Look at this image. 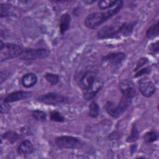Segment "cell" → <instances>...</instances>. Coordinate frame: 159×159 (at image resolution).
<instances>
[{
	"instance_id": "6da1fadb",
	"label": "cell",
	"mask_w": 159,
	"mask_h": 159,
	"mask_svg": "<svg viewBox=\"0 0 159 159\" xmlns=\"http://www.w3.org/2000/svg\"><path fill=\"white\" fill-rule=\"evenodd\" d=\"M137 22L134 21L129 23H122L120 25H106L101 28L97 32V37L99 39H107L113 38H120L121 37H128L133 32Z\"/></svg>"
},
{
	"instance_id": "7a4b0ae2",
	"label": "cell",
	"mask_w": 159,
	"mask_h": 159,
	"mask_svg": "<svg viewBox=\"0 0 159 159\" xmlns=\"http://www.w3.org/2000/svg\"><path fill=\"white\" fill-rule=\"evenodd\" d=\"M123 5L122 1H118L116 6L106 12H96L89 14L84 20L85 25L91 29H95L102 24L104 22L111 19L117 14Z\"/></svg>"
},
{
	"instance_id": "3957f363",
	"label": "cell",
	"mask_w": 159,
	"mask_h": 159,
	"mask_svg": "<svg viewBox=\"0 0 159 159\" xmlns=\"http://www.w3.org/2000/svg\"><path fill=\"white\" fill-rule=\"evenodd\" d=\"M132 99L122 96L120 101L116 104L112 101H108L105 104V109L107 114L113 118L120 116L130 106Z\"/></svg>"
},
{
	"instance_id": "277c9868",
	"label": "cell",
	"mask_w": 159,
	"mask_h": 159,
	"mask_svg": "<svg viewBox=\"0 0 159 159\" xmlns=\"http://www.w3.org/2000/svg\"><path fill=\"white\" fill-rule=\"evenodd\" d=\"M24 50V48L19 45L9 43H4L1 40L0 60L3 61L9 59L19 57Z\"/></svg>"
},
{
	"instance_id": "5b68a950",
	"label": "cell",
	"mask_w": 159,
	"mask_h": 159,
	"mask_svg": "<svg viewBox=\"0 0 159 159\" xmlns=\"http://www.w3.org/2000/svg\"><path fill=\"white\" fill-rule=\"evenodd\" d=\"M36 100L39 102L47 105L58 106L67 103L68 98L66 96L58 93H48L37 96Z\"/></svg>"
},
{
	"instance_id": "8992f818",
	"label": "cell",
	"mask_w": 159,
	"mask_h": 159,
	"mask_svg": "<svg viewBox=\"0 0 159 159\" xmlns=\"http://www.w3.org/2000/svg\"><path fill=\"white\" fill-rule=\"evenodd\" d=\"M55 144L61 149H75L80 148L82 146L83 143L81 140L77 137L63 135L56 138Z\"/></svg>"
},
{
	"instance_id": "52a82bcc",
	"label": "cell",
	"mask_w": 159,
	"mask_h": 159,
	"mask_svg": "<svg viewBox=\"0 0 159 159\" xmlns=\"http://www.w3.org/2000/svg\"><path fill=\"white\" fill-rule=\"evenodd\" d=\"M50 54V52L45 48L24 49L19 58L24 60H34L47 58Z\"/></svg>"
},
{
	"instance_id": "ba28073f",
	"label": "cell",
	"mask_w": 159,
	"mask_h": 159,
	"mask_svg": "<svg viewBox=\"0 0 159 159\" xmlns=\"http://www.w3.org/2000/svg\"><path fill=\"white\" fill-rule=\"evenodd\" d=\"M126 55L123 52L110 53L104 56L101 60V65L105 68H114L121 64Z\"/></svg>"
},
{
	"instance_id": "9c48e42d",
	"label": "cell",
	"mask_w": 159,
	"mask_h": 159,
	"mask_svg": "<svg viewBox=\"0 0 159 159\" xmlns=\"http://www.w3.org/2000/svg\"><path fill=\"white\" fill-rule=\"evenodd\" d=\"M119 89L122 96L132 99L136 95V90L132 81L128 80H123L119 83Z\"/></svg>"
},
{
	"instance_id": "30bf717a",
	"label": "cell",
	"mask_w": 159,
	"mask_h": 159,
	"mask_svg": "<svg viewBox=\"0 0 159 159\" xmlns=\"http://www.w3.org/2000/svg\"><path fill=\"white\" fill-rule=\"evenodd\" d=\"M96 76L97 74L94 71H86L78 82L80 88L83 91L86 90L94 82L96 79Z\"/></svg>"
},
{
	"instance_id": "8fae6325",
	"label": "cell",
	"mask_w": 159,
	"mask_h": 159,
	"mask_svg": "<svg viewBox=\"0 0 159 159\" xmlns=\"http://www.w3.org/2000/svg\"><path fill=\"white\" fill-rule=\"evenodd\" d=\"M103 86V81L101 79H96L94 82L84 91L83 98L85 100L92 99Z\"/></svg>"
},
{
	"instance_id": "7c38bea8",
	"label": "cell",
	"mask_w": 159,
	"mask_h": 159,
	"mask_svg": "<svg viewBox=\"0 0 159 159\" xmlns=\"http://www.w3.org/2000/svg\"><path fill=\"white\" fill-rule=\"evenodd\" d=\"M32 95V93L25 91H17L8 94L4 99V101L7 103L17 102L19 101L26 99Z\"/></svg>"
},
{
	"instance_id": "4fadbf2b",
	"label": "cell",
	"mask_w": 159,
	"mask_h": 159,
	"mask_svg": "<svg viewBox=\"0 0 159 159\" xmlns=\"http://www.w3.org/2000/svg\"><path fill=\"white\" fill-rule=\"evenodd\" d=\"M139 89L143 96L149 98L155 92L156 87L153 82L150 81H143L140 83Z\"/></svg>"
},
{
	"instance_id": "5bb4252c",
	"label": "cell",
	"mask_w": 159,
	"mask_h": 159,
	"mask_svg": "<svg viewBox=\"0 0 159 159\" xmlns=\"http://www.w3.org/2000/svg\"><path fill=\"white\" fill-rule=\"evenodd\" d=\"M33 145L29 140H23L17 148V152L22 156H27L31 154L33 152Z\"/></svg>"
},
{
	"instance_id": "9a60e30c",
	"label": "cell",
	"mask_w": 159,
	"mask_h": 159,
	"mask_svg": "<svg viewBox=\"0 0 159 159\" xmlns=\"http://www.w3.org/2000/svg\"><path fill=\"white\" fill-rule=\"evenodd\" d=\"M0 12L1 17L15 16L17 15V10L15 7L9 4L1 3L0 6Z\"/></svg>"
},
{
	"instance_id": "2e32d148",
	"label": "cell",
	"mask_w": 159,
	"mask_h": 159,
	"mask_svg": "<svg viewBox=\"0 0 159 159\" xmlns=\"http://www.w3.org/2000/svg\"><path fill=\"white\" fill-rule=\"evenodd\" d=\"M71 16L68 13H65L61 15L60 19V24H59V28L61 34L65 33L70 27V23H71Z\"/></svg>"
},
{
	"instance_id": "e0dca14e",
	"label": "cell",
	"mask_w": 159,
	"mask_h": 159,
	"mask_svg": "<svg viewBox=\"0 0 159 159\" xmlns=\"http://www.w3.org/2000/svg\"><path fill=\"white\" fill-rule=\"evenodd\" d=\"M37 81V76L34 73H27L23 76L21 79V83L23 86L30 88L34 86Z\"/></svg>"
},
{
	"instance_id": "ac0fdd59",
	"label": "cell",
	"mask_w": 159,
	"mask_h": 159,
	"mask_svg": "<svg viewBox=\"0 0 159 159\" xmlns=\"http://www.w3.org/2000/svg\"><path fill=\"white\" fill-rule=\"evenodd\" d=\"M159 34V22L157 20L155 24L151 25L147 30L145 37L147 39H153L158 35Z\"/></svg>"
},
{
	"instance_id": "d6986e66",
	"label": "cell",
	"mask_w": 159,
	"mask_h": 159,
	"mask_svg": "<svg viewBox=\"0 0 159 159\" xmlns=\"http://www.w3.org/2000/svg\"><path fill=\"white\" fill-rule=\"evenodd\" d=\"M2 139L7 140L9 142L11 143H14L16 142L19 138H20V135H19L17 132L12 131V130H9L4 133L2 135Z\"/></svg>"
},
{
	"instance_id": "ffe728a7",
	"label": "cell",
	"mask_w": 159,
	"mask_h": 159,
	"mask_svg": "<svg viewBox=\"0 0 159 159\" xmlns=\"http://www.w3.org/2000/svg\"><path fill=\"white\" fill-rule=\"evenodd\" d=\"M99 111L100 108L98 104L96 101L91 102L89 106V116L92 118L97 117L99 116Z\"/></svg>"
},
{
	"instance_id": "44dd1931",
	"label": "cell",
	"mask_w": 159,
	"mask_h": 159,
	"mask_svg": "<svg viewBox=\"0 0 159 159\" xmlns=\"http://www.w3.org/2000/svg\"><path fill=\"white\" fill-rule=\"evenodd\" d=\"M117 2L118 1L116 0H101L98 1V6L101 9H106L114 6V5H116Z\"/></svg>"
},
{
	"instance_id": "7402d4cb",
	"label": "cell",
	"mask_w": 159,
	"mask_h": 159,
	"mask_svg": "<svg viewBox=\"0 0 159 159\" xmlns=\"http://www.w3.org/2000/svg\"><path fill=\"white\" fill-rule=\"evenodd\" d=\"M139 138V131L135 124H133L130 135L126 139L127 142H134L136 141Z\"/></svg>"
},
{
	"instance_id": "603a6c76",
	"label": "cell",
	"mask_w": 159,
	"mask_h": 159,
	"mask_svg": "<svg viewBox=\"0 0 159 159\" xmlns=\"http://www.w3.org/2000/svg\"><path fill=\"white\" fill-rule=\"evenodd\" d=\"M158 139V135L156 132L153 130L146 132L143 135V140L147 143H152L157 141Z\"/></svg>"
},
{
	"instance_id": "cb8c5ba5",
	"label": "cell",
	"mask_w": 159,
	"mask_h": 159,
	"mask_svg": "<svg viewBox=\"0 0 159 159\" xmlns=\"http://www.w3.org/2000/svg\"><path fill=\"white\" fill-rule=\"evenodd\" d=\"M32 115L34 119H35L37 121L44 122L46 120V119H47L46 114L43 111L37 109V110L33 111Z\"/></svg>"
},
{
	"instance_id": "d4e9b609",
	"label": "cell",
	"mask_w": 159,
	"mask_h": 159,
	"mask_svg": "<svg viewBox=\"0 0 159 159\" xmlns=\"http://www.w3.org/2000/svg\"><path fill=\"white\" fill-rule=\"evenodd\" d=\"M50 119L51 120L57 122H63L65 121V118L59 112L56 111L50 112Z\"/></svg>"
},
{
	"instance_id": "484cf974",
	"label": "cell",
	"mask_w": 159,
	"mask_h": 159,
	"mask_svg": "<svg viewBox=\"0 0 159 159\" xmlns=\"http://www.w3.org/2000/svg\"><path fill=\"white\" fill-rule=\"evenodd\" d=\"M45 78L52 85H56L59 81V76L52 73H47L45 75Z\"/></svg>"
},
{
	"instance_id": "4316f807",
	"label": "cell",
	"mask_w": 159,
	"mask_h": 159,
	"mask_svg": "<svg viewBox=\"0 0 159 159\" xmlns=\"http://www.w3.org/2000/svg\"><path fill=\"white\" fill-rule=\"evenodd\" d=\"M150 71H151V68L150 66H147V67H145L144 68L139 69L138 71H137L135 76L139 77V76L148 74L150 73Z\"/></svg>"
},
{
	"instance_id": "83f0119b",
	"label": "cell",
	"mask_w": 159,
	"mask_h": 159,
	"mask_svg": "<svg viewBox=\"0 0 159 159\" xmlns=\"http://www.w3.org/2000/svg\"><path fill=\"white\" fill-rule=\"evenodd\" d=\"M148 61V60L147 58H146V57H142V58H141L139 60L138 63H137L136 66H135V69H134V71H138L141 67H142L144 65H145Z\"/></svg>"
},
{
	"instance_id": "f1b7e54d",
	"label": "cell",
	"mask_w": 159,
	"mask_h": 159,
	"mask_svg": "<svg viewBox=\"0 0 159 159\" xmlns=\"http://www.w3.org/2000/svg\"><path fill=\"white\" fill-rule=\"evenodd\" d=\"M10 110V106L9 103L5 102L4 99L1 101V113L5 114L7 113Z\"/></svg>"
},
{
	"instance_id": "f546056e",
	"label": "cell",
	"mask_w": 159,
	"mask_h": 159,
	"mask_svg": "<svg viewBox=\"0 0 159 159\" xmlns=\"http://www.w3.org/2000/svg\"><path fill=\"white\" fill-rule=\"evenodd\" d=\"M21 132L22 134L27 135H31L33 134L32 129L31 128V126L30 125H25L22 127Z\"/></svg>"
},
{
	"instance_id": "4dcf8cb0",
	"label": "cell",
	"mask_w": 159,
	"mask_h": 159,
	"mask_svg": "<svg viewBox=\"0 0 159 159\" xmlns=\"http://www.w3.org/2000/svg\"><path fill=\"white\" fill-rule=\"evenodd\" d=\"M149 50L152 53H156L158 51V41L152 43L149 47Z\"/></svg>"
}]
</instances>
